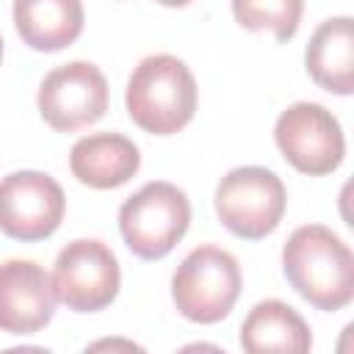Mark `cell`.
I'll list each match as a JSON object with an SVG mask.
<instances>
[{
	"label": "cell",
	"instance_id": "ba28073f",
	"mask_svg": "<svg viewBox=\"0 0 354 354\" xmlns=\"http://www.w3.org/2000/svg\"><path fill=\"white\" fill-rule=\"evenodd\" d=\"M39 113L58 133H75L100 122L108 111V80L88 61L55 66L39 86Z\"/></svg>",
	"mask_w": 354,
	"mask_h": 354
},
{
	"label": "cell",
	"instance_id": "30bf717a",
	"mask_svg": "<svg viewBox=\"0 0 354 354\" xmlns=\"http://www.w3.org/2000/svg\"><path fill=\"white\" fill-rule=\"evenodd\" d=\"M55 290L47 271L33 260L0 263V329L33 335L53 321Z\"/></svg>",
	"mask_w": 354,
	"mask_h": 354
},
{
	"label": "cell",
	"instance_id": "4fadbf2b",
	"mask_svg": "<svg viewBox=\"0 0 354 354\" xmlns=\"http://www.w3.org/2000/svg\"><path fill=\"white\" fill-rule=\"evenodd\" d=\"M19 39L39 53H58L83 33L80 0H14Z\"/></svg>",
	"mask_w": 354,
	"mask_h": 354
},
{
	"label": "cell",
	"instance_id": "8fae6325",
	"mask_svg": "<svg viewBox=\"0 0 354 354\" xmlns=\"http://www.w3.org/2000/svg\"><path fill=\"white\" fill-rule=\"evenodd\" d=\"M141 166L138 147L119 133H91L75 141L69 152V169L77 183L88 188H119Z\"/></svg>",
	"mask_w": 354,
	"mask_h": 354
},
{
	"label": "cell",
	"instance_id": "e0dca14e",
	"mask_svg": "<svg viewBox=\"0 0 354 354\" xmlns=\"http://www.w3.org/2000/svg\"><path fill=\"white\" fill-rule=\"evenodd\" d=\"M0 61H3V36H0Z\"/></svg>",
	"mask_w": 354,
	"mask_h": 354
},
{
	"label": "cell",
	"instance_id": "277c9868",
	"mask_svg": "<svg viewBox=\"0 0 354 354\" xmlns=\"http://www.w3.org/2000/svg\"><path fill=\"white\" fill-rule=\"evenodd\" d=\"M241 296L238 260L213 243L196 246L171 277V299L194 324H216L230 315Z\"/></svg>",
	"mask_w": 354,
	"mask_h": 354
},
{
	"label": "cell",
	"instance_id": "7a4b0ae2",
	"mask_svg": "<svg viewBox=\"0 0 354 354\" xmlns=\"http://www.w3.org/2000/svg\"><path fill=\"white\" fill-rule=\"evenodd\" d=\"M124 105L141 130L152 136L180 133L196 111V80L177 55H147L127 80Z\"/></svg>",
	"mask_w": 354,
	"mask_h": 354
},
{
	"label": "cell",
	"instance_id": "9c48e42d",
	"mask_svg": "<svg viewBox=\"0 0 354 354\" xmlns=\"http://www.w3.org/2000/svg\"><path fill=\"white\" fill-rule=\"evenodd\" d=\"M66 196L61 185L33 169L11 171L0 180V232L14 241H44L64 218Z\"/></svg>",
	"mask_w": 354,
	"mask_h": 354
},
{
	"label": "cell",
	"instance_id": "3957f363",
	"mask_svg": "<svg viewBox=\"0 0 354 354\" xmlns=\"http://www.w3.org/2000/svg\"><path fill=\"white\" fill-rule=\"evenodd\" d=\"M191 224V205L183 188L155 180L141 185L119 207V232L141 260L166 257Z\"/></svg>",
	"mask_w": 354,
	"mask_h": 354
},
{
	"label": "cell",
	"instance_id": "6da1fadb",
	"mask_svg": "<svg viewBox=\"0 0 354 354\" xmlns=\"http://www.w3.org/2000/svg\"><path fill=\"white\" fill-rule=\"evenodd\" d=\"M290 288L315 310L335 313L354 299V254L324 224H304L282 246Z\"/></svg>",
	"mask_w": 354,
	"mask_h": 354
},
{
	"label": "cell",
	"instance_id": "7c38bea8",
	"mask_svg": "<svg viewBox=\"0 0 354 354\" xmlns=\"http://www.w3.org/2000/svg\"><path fill=\"white\" fill-rule=\"evenodd\" d=\"M310 77L340 97L354 91V22L351 17H332L315 28L304 50Z\"/></svg>",
	"mask_w": 354,
	"mask_h": 354
},
{
	"label": "cell",
	"instance_id": "5bb4252c",
	"mask_svg": "<svg viewBox=\"0 0 354 354\" xmlns=\"http://www.w3.org/2000/svg\"><path fill=\"white\" fill-rule=\"evenodd\" d=\"M313 346V335L307 321L285 301L266 299L257 301L241 324V348L249 354L285 351L304 354Z\"/></svg>",
	"mask_w": 354,
	"mask_h": 354
},
{
	"label": "cell",
	"instance_id": "8992f818",
	"mask_svg": "<svg viewBox=\"0 0 354 354\" xmlns=\"http://www.w3.org/2000/svg\"><path fill=\"white\" fill-rule=\"evenodd\" d=\"M119 260L97 238L66 243L53 266V290L61 304L75 313L105 310L119 293Z\"/></svg>",
	"mask_w": 354,
	"mask_h": 354
},
{
	"label": "cell",
	"instance_id": "2e32d148",
	"mask_svg": "<svg viewBox=\"0 0 354 354\" xmlns=\"http://www.w3.org/2000/svg\"><path fill=\"white\" fill-rule=\"evenodd\" d=\"M155 3H160V6H169V8H180V6H188L191 0H155Z\"/></svg>",
	"mask_w": 354,
	"mask_h": 354
},
{
	"label": "cell",
	"instance_id": "5b68a950",
	"mask_svg": "<svg viewBox=\"0 0 354 354\" xmlns=\"http://www.w3.org/2000/svg\"><path fill=\"white\" fill-rule=\"evenodd\" d=\"M218 221L238 238L260 241L282 221L288 194L282 180L266 166H238L227 171L213 196Z\"/></svg>",
	"mask_w": 354,
	"mask_h": 354
},
{
	"label": "cell",
	"instance_id": "9a60e30c",
	"mask_svg": "<svg viewBox=\"0 0 354 354\" xmlns=\"http://www.w3.org/2000/svg\"><path fill=\"white\" fill-rule=\"evenodd\" d=\"M304 0H232L235 22L246 30H271L277 41L293 39L299 30Z\"/></svg>",
	"mask_w": 354,
	"mask_h": 354
},
{
	"label": "cell",
	"instance_id": "52a82bcc",
	"mask_svg": "<svg viewBox=\"0 0 354 354\" xmlns=\"http://www.w3.org/2000/svg\"><path fill=\"white\" fill-rule=\"evenodd\" d=\"M274 141L282 158L310 177L332 174L346 155L340 122L318 102L288 105L274 124Z\"/></svg>",
	"mask_w": 354,
	"mask_h": 354
}]
</instances>
